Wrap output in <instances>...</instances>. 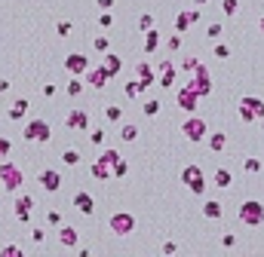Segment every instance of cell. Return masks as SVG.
<instances>
[{
  "label": "cell",
  "instance_id": "obj_1",
  "mask_svg": "<svg viewBox=\"0 0 264 257\" xmlns=\"http://www.w3.org/2000/svg\"><path fill=\"white\" fill-rule=\"evenodd\" d=\"M181 184H187V190L193 196H203L206 193V175H203L200 165H193V162L181 169Z\"/></svg>",
  "mask_w": 264,
  "mask_h": 257
},
{
  "label": "cell",
  "instance_id": "obj_2",
  "mask_svg": "<svg viewBox=\"0 0 264 257\" xmlns=\"http://www.w3.org/2000/svg\"><path fill=\"white\" fill-rule=\"evenodd\" d=\"M240 220L246 227H261L264 224V202L258 199H246L240 205Z\"/></svg>",
  "mask_w": 264,
  "mask_h": 257
},
{
  "label": "cell",
  "instance_id": "obj_3",
  "mask_svg": "<svg viewBox=\"0 0 264 257\" xmlns=\"http://www.w3.org/2000/svg\"><path fill=\"white\" fill-rule=\"evenodd\" d=\"M181 135H184L187 141H193V144L206 141V135H209V128H206V120H203V117H197V114H190V117L181 123Z\"/></svg>",
  "mask_w": 264,
  "mask_h": 257
},
{
  "label": "cell",
  "instance_id": "obj_4",
  "mask_svg": "<svg viewBox=\"0 0 264 257\" xmlns=\"http://www.w3.org/2000/svg\"><path fill=\"white\" fill-rule=\"evenodd\" d=\"M135 227H138V220H135L129 211H114V214L108 217V230H111L114 236H129V233H135Z\"/></svg>",
  "mask_w": 264,
  "mask_h": 257
},
{
  "label": "cell",
  "instance_id": "obj_5",
  "mask_svg": "<svg viewBox=\"0 0 264 257\" xmlns=\"http://www.w3.org/2000/svg\"><path fill=\"white\" fill-rule=\"evenodd\" d=\"M261 117H264V101H261V98H255V95L240 98V120H243V123H255V120H261Z\"/></svg>",
  "mask_w": 264,
  "mask_h": 257
},
{
  "label": "cell",
  "instance_id": "obj_6",
  "mask_svg": "<svg viewBox=\"0 0 264 257\" xmlns=\"http://www.w3.org/2000/svg\"><path fill=\"white\" fill-rule=\"evenodd\" d=\"M22 172H19V165H15V162H0V184H3V187L9 190V193H15V190H19L22 187Z\"/></svg>",
  "mask_w": 264,
  "mask_h": 257
},
{
  "label": "cell",
  "instance_id": "obj_7",
  "mask_svg": "<svg viewBox=\"0 0 264 257\" xmlns=\"http://www.w3.org/2000/svg\"><path fill=\"white\" fill-rule=\"evenodd\" d=\"M52 138V128L46 120H31L25 126V141H34V144H46Z\"/></svg>",
  "mask_w": 264,
  "mask_h": 257
},
{
  "label": "cell",
  "instance_id": "obj_8",
  "mask_svg": "<svg viewBox=\"0 0 264 257\" xmlns=\"http://www.w3.org/2000/svg\"><path fill=\"white\" fill-rule=\"evenodd\" d=\"M193 92H197V95L203 98V95H209V92H212V77H209V70H206V64H200L197 62V67H193V80L187 83Z\"/></svg>",
  "mask_w": 264,
  "mask_h": 257
},
{
  "label": "cell",
  "instance_id": "obj_9",
  "mask_svg": "<svg viewBox=\"0 0 264 257\" xmlns=\"http://www.w3.org/2000/svg\"><path fill=\"white\" fill-rule=\"evenodd\" d=\"M37 184H40L46 193H59L62 190V175H59V169H43L37 175Z\"/></svg>",
  "mask_w": 264,
  "mask_h": 257
},
{
  "label": "cell",
  "instance_id": "obj_10",
  "mask_svg": "<svg viewBox=\"0 0 264 257\" xmlns=\"http://www.w3.org/2000/svg\"><path fill=\"white\" fill-rule=\"evenodd\" d=\"M108 70H104V67H86L83 70V83L86 86H92V89H104V86H108Z\"/></svg>",
  "mask_w": 264,
  "mask_h": 257
},
{
  "label": "cell",
  "instance_id": "obj_11",
  "mask_svg": "<svg viewBox=\"0 0 264 257\" xmlns=\"http://www.w3.org/2000/svg\"><path fill=\"white\" fill-rule=\"evenodd\" d=\"M197 101H200V95H197L190 86H181L178 95H175V104H178L181 110H187V114H193V110H197Z\"/></svg>",
  "mask_w": 264,
  "mask_h": 257
},
{
  "label": "cell",
  "instance_id": "obj_12",
  "mask_svg": "<svg viewBox=\"0 0 264 257\" xmlns=\"http://www.w3.org/2000/svg\"><path fill=\"white\" fill-rule=\"evenodd\" d=\"M65 67H68V73H71V77H83V70L89 67V59H86L83 52H71L65 59Z\"/></svg>",
  "mask_w": 264,
  "mask_h": 257
},
{
  "label": "cell",
  "instance_id": "obj_13",
  "mask_svg": "<svg viewBox=\"0 0 264 257\" xmlns=\"http://www.w3.org/2000/svg\"><path fill=\"white\" fill-rule=\"evenodd\" d=\"M65 126L83 132V128H89V114H86V110H71V114H68V120H65Z\"/></svg>",
  "mask_w": 264,
  "mask_h": 257
},
{
  "label": "cell",
  "instance_id": "obj_14",
  "mask_svg": "<svg viewBox=\"0 0 264 257\" xmlns=\"http://www.w3.org/2000/svg\"><path fill=\"white\" fill-rule=\"evenodd\" d=\"M31 208H34V196H19L15 199V217H19L22 224L31 220Z\"/></svg>",
  "mask_w": 264,
  "mask_h": 257
},
{
  "label": "cell",
  "instance_id": "obj_15",
  "mask_svg": "<svg viewBox=\"0 0 264 257\" xmlns=\"http://www.w3.org/2000/svg\"><path fill=\"white\" fill-rule=\"evenodd\" d=\"M74 208H77L80 214H92V211H95V202H92L89 193L80 190V193H74Z\"/></svg>",
  "mask_w": 264,
  "mask_h": 257
},
{
  "label": "cell",
  "instance_id": "obj_16",
  "mask_svg": "<svg viewBox=\"0 0 264 257\" xmlns=\"http://www.w3.org/2000/svg\"><path fill=\"white\" fill-rule=\"evenodd\" d=\"M135 70H138V80H142V86H145V89L157 86V73L151 70V64H148V62H138V64H135Z\"/></svg>",
  "mask_w": 264,
  "mask_h": 257
},
{
  "label": "cell",
  "instance_id": "obj_17",
  "mask_svg": "<svg viewBox=\"0 0 264 257\" xmlns=\"http://www.w3.org/2000/svg\"><path fill=\"white\" fill-rule=\"evenodd\" d=\"M157 73H160V86H175V64L172 62H160Z\"/></svg>",
  "mask_w": 264,
  "mask_h": 257
},
{
  "label": "cell",
  "instance_id": "obj_18",
  "mask_svg": "<svg viewBox=\"0 0 264 257\" xmlns=\"http://www.w3.org/2000/svg\"><path fill=\"white\" fill-rule=\"evenodd\" d=\"M101 67L108 70V77H117L120 67H123V59H120V55H114V52H104V64Z\"/></svg>",
  "mask_w": 264,
  "mask_h": 257
},
{
  "label": "cell",
  "instance_id": "obj_19",
  "mask_svg": "<svg viewBox=\"0 0 264 257\" xmlns=\"http://www.w3.org/2000/svg\"><path fill=\"white\" fill-rule=\"evenodd\" d=\"M212 184H215V187H221V190L234 187V172H231V169H218V172L212 175Z\"/></svg>",
  "mask_w": 264,
  "mask_h": 257
},
{
  "label": "cell",
  "instance_id": "obj_20",
  "mask_svg": "<svg viewBox=\"0 0 264 257\" xmlns=\"http://www.w3.org/2000/svg\"><path fill=\"white\" fill-rule=\"evenodd\" d=\"M59 245L62 248H74L77 245V230L74 227H62L59 230Z\"/></svg>",
  "mask_w": 264,
  "mask_h": 257
},
{
  "label": "cell",
  "instance_id": "obj_21",
  "mask_svg": "<svg viewBox=\"0 0 264 257\" xmlns=\"http://www.w3.org/2000/svg\"><path fill=\"white\" fill-rule=\"evenodd\" d=\"M206 138H209V150H212V153H221L224 147H227V135L224 132H212V135H206Z\"/></svg>",
  "mask_w": 264,
  "mask_h": 257
},
{
  "label": "cell",
  "instance_id": "obj_22",
  "mask_svg": "<svg viewBox=\"0 0 264 257\" xmlns=\"http://www.w3.org/2000/svg\"><path fill=\"white\" fill-rule=\"evenodd\" d=\"M203 214L209 217V220H218L224 211H221V202L218 199H206V205H203Z\"/></svg>",
  "mask_w": 264,
  "mask_h": 257
},
{
  "label": "cell",
  "instance_id": "obj_23",
  "mask_svg": "<svg viewBox=\"0 0 264 257\" xmlns=\"http://www.w3.org/2000/svg\"><path fill=\"white\" fill-rule=\"evenodd\" d=\"M120 141H126V144L138 141V126H132V123H123V126H120Z\"/></svg>",
  "mask_w": 264,
  "mask_h": 257
},
{
  "label": "cell",
  "instance_id": "obj_24",
  "mask_svg": "<svg viewBox=\"0 0 264 257\" xmlns=\"http://www.w3.org/2000/svg\"><path fill=\"white\" fill-rule=\"evenodd\" d=\"M145 37H148V40H145V52H148V55H151V52H157V46H160V31L148 28V31H145Z\"/></svg>",
  "mask_w": 264,
  "mask_h": 257
},
{
  "label": "cell",
  "instance_id": "obj_25",
  "mask_svg": "<svg viewBox=\"0 0 264 257\" xmlns=\"http://www.w3.org/2000/svg\"><path fill=\"white\" fill-rule=\"evenodd\" d=\"M25 114H28V101H25V98H19V101L9 107V120H22Z\"/></svg>",
  "mask_w": 264,
  "mask_h": 257
},
{
  "label": "cell",
  "instance_id": "obj_26",
  "mask_svg": "<svg viewBox=\"0 0 264 257\" xmlns=\"http://www.w3.org/2000/svg\"><path fill=\"white\" fill-rule=\"evenodd\" d=\"M108 175H111V165H104L101 159H95V162H92V178H98V181H108Z\"/></svg>",
  "mask_w": 264,
  "mask_h": 257
},
{
  "label": "cell",
  "instance_id": "obj_27",
  "mask_svg": "<svg viewBox=\"0 0 264 257\" xmlns=\"http://www.w3.org/2000/svg\"><path fill=\"white\" fill-rule=\"evenodd\" d=\"M104 120H108V123H120L123 120V107L120 104H108V107H104Z\"/></svg>",
  "mask_w": 264,
  "mask_h": 257
},
{
  "label": "cell",
  "instance_id": "obj_28",
  "mask_svg": "<svg viewBox=\"0 0 264 257\" xmlns=\"http://www.w3.org/2000/svg\"><path fill=\"white\" fill-rule=\"evenodd\" d=\"M111 172H114V178H126V172H129V162L123 159V156H120V159H114V162H111Z\"/></svg>",
  "mask_w": 264,
  "mask_h": 257
},
{
  "label": "cell",
  "instance_id": "obj_29",
  "mask_svg": "<svg viewBox=\"0 0 264 257\" xmlns=\"http://www.w3.org/2000/svg\"><path fill=\"white\" fill-rule=\"evenodd\" d=\"M123 92H126V98H138V95L145 92V86H142V80H129Z\"/></svg>",
  "mask_w": 264,
  "mask_h": 257
},
{
  "label": "cell",
  "instance_id": "obj_30",
  "mask_svg": "<svg viewBox=\"0 0 264 257\" xmlns=\"http://www.w3.org/2000/svg\"><path fill=\"white\" fill-rule=\"evenodd\" d=\"M190 28V18H187V12H178V15H175V31H178V34H184Z\"/></svg>",
  "mask_w": 264,
  "mask_h": 257
},
{
  "label": "cell",
  "instance_id": "obj_31",
  "mask_svg": "<svg viewBox=\"0 0 264 257\" xmlns=\"http://www.w3.org/2000/svg\"><path fill=\"white\" fill-rule=\"evenodd\" d=\"M80 92H83V77H74L71 83H68V95H71V98H77Z\"/></svg>",
  "mask_w": 264,
  "mask_h": 257
},
{
  "label": "cell",
  "instance_id": "obj_32",
  "mask_svg": "<svg viewBox=\"0 0 264 257\" xmlns=\"http://www.w3.org/2000/svg\"><path fill=\"white\" fill-rule=\"evenodd\" d=\"M160 110H163V104H160V101H145V110H142V114H145V117H157Z\"/></svg>",
  "mask_w": 264,
  "mask_h": 257
},
{
  "label": "cell",
  "instance_id": "obj_33",
  "mask_svg": "<svg viewBox=\"0 0 264 257\" xmlns=\"http://www.w3.org/2000/svg\"><path fill=\"white\" fill-rule=\"evenodd\" d=\"M221 9H224V15H234L240 9V0H221Z\"/></svg>",
  "mask_w": 264,
  "mask_h": 257
},
{
  "label": "cell",
  "instance_id": "obj_34",
  "mask_svg": "<svg viewBox=\"0 0 264 257\" xmlns=\"http://www.w3.org/2000/svg\"><path fill=\"white\" fill-rule=\"evenodd\" d=\"M62 162H65V165H77V162H80V153H77V150H65V153H62Z\"/></svg>",
  "mask_w": 264,
  "mask_h": 257
},
{
  "label": "cell",
  "instance_id": "obj_35",
  "mask_svg": "<svg viewBox=\"0 0 264 257\" xmlns=\"http://www.w3.org/2000/svg\"><path fill=\"white\" fill-rule=\"evenodd\" d=\"M98 159H101V162H104V165H111V162H114V159H120V153H117V150H114V147H108V150H104V153H101V156H98Z\"/></svg>",
  "mask_w": 264,
  "mask_h": 257
},
{
  "label": "cell",
  "instance_id": "obj_36",
  "mask_svg": "<svg viewBox=\"0 0 264 257\" xmlns=\"http://www.w3.org/2000/svg\"><path fill=\"white\" fill-rule=\"evenodd\" d=\"M19 254H22L19 245H3V248H0V257H19Z\"/></svg>",
  "mask_w": 264,
  "mask_h": 257
},
{
  "label": "cell",
  "instance_id": "obj_37",
  "mask_svg": "<svg viewBox=\"0 0 264 257\" xmlns=\"http://www.w3.org/2000/svg\"><path fill=\"white\" fill-rule=\"evenodd\" d=\"M9 150H12V141H9L6 135H0V159L9 156Z\"/></svg>",
  "mask_w": 264,
  "mask_h": 257
},
{
  "label": "cell",
  "instance_id": "obj_38",
  "mask_svg": "<svg viewBox=\"0 0 264 257\" xmlns=\"http://www.w3.org/2000/svg\"><path fill=\"white\" fill-rule=\"evenodd\" d=\"M46 224H49V227H59V224H62V214H59L56 208H49V211H46Z\"/></svg>",
  "mask_w": 264,
  "mask_h": 257
},
{
  "label": "cell",
  "instance_id": "obj_39",
  "mask_svg": "<svg viewBox=\"0 0 264 257\" xmlns=\"http://www.w3.org/2000/svg\"><path fill=\"white\" fill-rule=\"evenodd\" d=\"M166 49H169V52H178V49H181V34L169 37V40H166Z\"/></svg>",
  "mask_w": 264,
  "mask_h": 257
},
{
  "label": "cell",
  "instance_id": "obj_40",
  "mask_svg": "<svg viewBox=\"0 0 264 257\" xmlns=\"http://www.w3.org/2000/svg\"><path fill=\"white\" fill-rule=\"evenodd\" d=\"M138 28H142V31H148V28H154V15H151V12H145L142 18H138Z\"/></svg>",
  "mask_w": 264,
  "mask_h": 257
},
{
  "label": "cell",
  "instance_id": "obj_41",
  "mask_svg": "<svg viewBox=\"0 0 264 257\" xmlns=\"http://www.w3.org/2000/svg\"><path fill=\"white\" fill-rule=\"evenodd\" d=\"M98 25H101V28H111V25H114V15H111L108 9H104V12L98 15Z\"/></svg>",
  "mask_w": 264,
  "mask_h": 257
},
{
  "label": "cell",
  "instance_id": "obj_42",
  "mask_svg": "<svg viewBox=\"0 0 264 257\" xmlns=\"http://www.w3.org/2000/svg\"><path fill=\"white\" fill-rule=\"evenodd\" d=\"M215 59H231V46L218 43V46H215Z\"/></svg>",
  "mask_w": 264,
  "mask_h": 257
},
{
  "label": "cell",
  "instance_id": "obj_43",
  "mask_svg": "<svg viewBox=\"0 0 264 257\" xmlns=\"http://www.w3.org/2000/svg\"><path fill=\"white\" fill-rule=\"evenodd\" d=\"M246 172H261V159L249 156V159H246Z\"/></svg>",
  "mask_w": 264,
  "mask_h": 257
},
{
  "label": "cell",
  "instance_id": "obj_44",
  "mask_svg": "<svg viewBox=\"0 0 264 257\" xmlns=\"http://www.w3.org/2000/svg\"><path fill=\"white\" fill-rule=\"evenodd\" d=\"M89 141H92V144H104V128H92Z\"/></svg>",
  "mask_w": 264,
  "mask_h": 257
},
{
  "label": "cell",
  "instance_id": "obj_45",
  "mask_svg": "<svg viewBox=\"0 0 264 257\" xmlns=\"http://www.w3.org/2000/svg\"><path fill=\"white\" fill-rule=\"evenodd\" d=\"M95 52H108V37H95Z\"/></svg>",
  "mask_w": 264,
  "mask_h": 257
},
{
  "label": "cell",
  "instance_id": "obj_46",
  "mask_svg": "<svg viewBox=\"0 0 264 257\" xmlns=\"http://www.w3.org/2000/svg\"><path fill=\"white\" fill-rule=\"evenodd\" d=\"M221 245H224V248H234V245H237V236H234V233L221 236Z\"/></svg>",
  "mask_w": 264,
  "mask_h": 257
},
{
  "label": "cell",
  "instance_id": "obj_47",
  "mask_svg": "<svg viewBox=\"0 0 264 257\" xmlns=\"http://www.w3.org/2000/svg\"><path fill=\"white\" fill-rule=\"evenodd\" d=\"M31 239H34V242H37V245H40V242H43V239H46V233H43V230H37V227H34V230H31Z\"/></svg>",
  "mask_w": 264,
  "mask_h": 257
},
{
  "label": "cell",
  "instance_id": "obj_48",
  "mask_svg": "<svg viewBox=\"0 0 264 257\" xmlns=\"http://www.w3.org/2000/svg\"><path fill=\"white\" fill-rule=\"evenodd\" d=\"M206 34H209V37H221V25H218V22H215V25H209Z\"/></svg>",
  "mask_w": 264,
  "mask_h": 257
},
{
  "label": "cell",
  "instance_id": "obj_49",
  "mask_svg": "<svg viewBox=\"0 0 264 257\" xmlns=\"http://www.w3.org/2000/svg\"><path fill=\"white\" fill-rule=\"evenodd\" d=\"M197 62H200V59H184V62H181V70H193V67H197Z\"/></svg>",
  "mask_w": 264,
  "mask_h": 257
},
{
  "label": "cell",
  "instance_id": "obj_50",
  "mask_svg": "<svg viewBox=\"0 0 264 257\" xmlns=\"http://www.w3.org/2000/svg\"><path fill=\"white\" fill-rule=\"evenodd\" d=\"M59 34H62V37L71 34V22H59Z\"/></svg>",
  "mask_w": 264,
  "mask_h": 257
},
{
  "label": "cell",
  "instance_id": "obj_51",
  "mask_svg": "<svg viewBox=\"0 0 264 257\" xmlns=\"http://www.w3.org/2000/svg\"><path fill=\"white\" fill-rule=\"evenodd\" d=\"M95 3H98V9H111V6H114V0H95Z\"/></svg>",
  "mask_w": 264,
  "mask_h": 257
},
{
  "label": "cell",
  "instance_id": "obj_52",
  "mask_svg": "<svg viewBox=\"0 0 264 257\" xmlns=\"http://www.w3.org/2000/svg\"><path fill=\"white\" fill-rule=\"evenodd\" d=\"M175 251H178V248H175V242H166L163 245V254H175Z\"/></svg>",
  "mask_w": 264,
  "mask_h": 257
},
{
  "label": "cell",
  "instance_id": "obj_53",
  "mask_svg": "<svg viewBox=\"0 0 264 257\" xmlns=\"http://www.w3.org/2000/svg\"><path fill=\"white\" fill-rule=\"evenodd\" d=\"M6 89H9V80H0V95H3Z\"/></svg>",
  "mask_w": 264,
  "mask_h": 257
},
{
  "label": "cell",
  "instance_id": "obj_54",
  "mask_svg": "<svg viewBox=\"0 0 264 257\" xmlns=\"http://www.w3.org/2000/svg\"><path fill=\"white\" fill-rule=\"evenodd\" d=\"M193 3H197V6H206V3H209V0H193Z\"/></svg>",
  "mask_w": 264,
  "mask_h": 257
},
{
  "label": "cell",
  "instance_id": "obj_55",
  "mask_svg": "<svg viewBox=\"0 0 264 257\" xmlns=\"http://www.w3.org/2000/svg\"><path fill=\"white\" fill-rule=\"evenodd\" d=\"M258 28H261V34H264V15H261V22H258Z\"/></svg>",
  "mask_w": 264,
  "mask_h": 257
},
{
  "label": "cell",
  "instance_id": "obj_56",
  "mask_svg": "<svg viewBox=\"0 0 264 257\" xmlns=\"http://www.w3.org/2000/svg\"><path fill=\"white\" fill-rule=\"evenodd\" d=\"M261 128H264V117H261Z\"/></svg>",
  "mask_w": 264,
  "mask_h": 257
}]
</instances>
